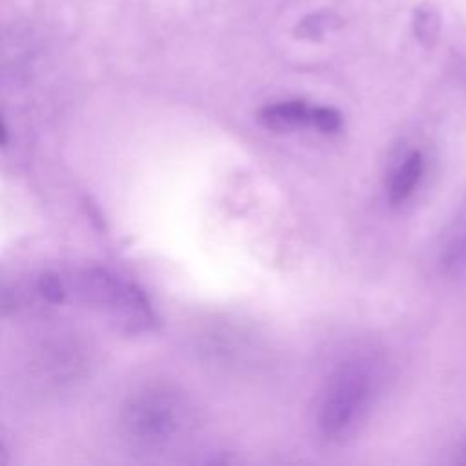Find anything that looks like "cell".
I'll return each instance as SVG.
<instances>
[{
    "mask_svg": "<svg viewBox=\"0 0 466 466\" xmlns=\"http://www.w3.org/2000/svg\"><path fill=\"white\" fill-rule=\"evenodd\" d=\"M193 422L186 395L173 386L149 384L133 391L120 411V431L131 451L160 455L184 439Z\"/></svg>",
    "mask_w": 466,
    "mask_h": 466,
    "instance_id": "cell-1",
    "label": "cell"
},
{
    "mask_svg": "<svg viewBox=\"0 0 466 466\" xmlns=\"http://www.w3.org/2000/svg\"><path fill=\"white\" fill-rule=\"evenodd\" d=\"M379 388V370L368 357H350L328 377L319 406L317 428L322 439L340 442L366 419Z\"/></svg>",
    "mask_w": 466,
    "mask_h": 466,
    "instance_id": "cell-2",
    "label": "cell"
},
{
    "mask_svg": "<svg viewBox=\"0 0 466 466\" xmlns=\"http://www.w3.org/2000/svg\"><path fill=\"white\" fill-rule=\"evenodd\" d=\"M86 299L104 309L127 329H144L153 320V309L140 288L106 269H89L82 277Z\"/></svg>",
    "mask_w": 466,
    "mask_h": 466,
    "instance_id": "cell-3",
    "label": "cell"
},
{
    "mask_svg": "<svg viewBox=\"0 0 466 466\" xmlns=\"http://www.w3.org/2000/svg\"><path fill=\"white\" fill-rule=\"evenodd\" d=\"M258 120L273 131H289L313 120V106L304 100H286L262 107L258 111Z\"/></svg>",
    "mask_w": 466,
    "mask_h": 466,
    "instance_id": "cell-4",
    "label": "cell"
},
{
    "mask_svg": "<svg viewBox=\"0 0 466 466\" xmlns=\"http://www.w3.org/2000/svg\"><path fill=\"white\" fill-rule=\"evenodd\" d=\"M422 169H424V158L419 151H413L404 158V162L397 167L390 184V200L393 204L404 202L413 193V189L420 180Z\"/></svg>",
    "mask_w": 466,
    "mask_h": 466,
    "instance_id": "cell-5",
    "label": "cell"
},
{
    "mask_svg": "<svg viewBox=\"0 0 466 466\" xmlns=\"http://www.w3.org/2000/svg\"><path fill=\"white\" fill-rule=\"evenodd\" d=\"M441 262L448 271H461L466 268V215L457 220L453 231L442 246Z\"/></svg>",
    "mask_w": 466,
    "mask_h": 466,
    "instance_id": "cell-6",
    "label": "cell"
},
{
    "mask_svg": "<svg viewBox=\"0 0 466 466\" xmlns=\"http://www.w3.org/2000/svg\"><path fill=\"white\" fill-rule=\"evenodd\" d=\"M413 31L420 44L433 46L441 33V13L433 4H420L413 13Z\"/></svg>",
    "mask_w": 466,
    "mask_h": 466,
    "instance_id": "cell-7",
    "label": "cell"
},
{
    "mask_svg": "<svg viewBox=\"0 0 466 466\" xmlns=\"http://www.w3.org/2000/svg\"><path fill=\"white\" fill-rule=\"evenodd\" d=\"M337 25V15L329 13V11H319V13H311L308 16H304L295 33L300 38H313L319 40L322 38L329 29H333Z\"/></svg>",
    "mask_w": 466,
    "mask_h": 466,
    "instance_id": "cell-8",
    "label": "cell"
},
{
    "mask_svg": "<svg viewBox=\"0 0 466 466\" xmlns=\"http://www.w3.org/2000/svg\"><path fill=\"white\" fill-rule=\"evenodd\" d=\"M311 126H315L322 133H335L342 127V115L333 107H313Z\"/></svg>",
    "mask_w": 466,
    "mask_h": 466,
    "instance_id": "cell-9",
    "label": "cell"
},
{
    "mask_svg": "<svg viewBox=\"0 0 466 466\" xmlns=\"http://www.w3.org/2000/svg\"><path fill=\"white\" fill-rule=\"evenodd\" d=\"M38 291L42 293V297L53 304H60L66 297L64 286L60 282V279L53 273H46L40 277L38 280Z\"/></svg>",
    "mask_w": 466,
    "mask_h": 466,
    "instance_id": "cell-10",
    "label": "cell"
}]
</instances>
